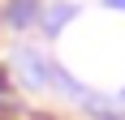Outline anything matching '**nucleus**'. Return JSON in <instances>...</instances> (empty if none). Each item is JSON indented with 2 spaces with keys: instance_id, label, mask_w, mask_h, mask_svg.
Wrapping results in <instances>:
<instances>
[{
  "instance_id": "obj_3",
  "label": "nucleus",
  "mask_w": 125,
  "mask_h": 120,
  "mask_svg": "<svg viewBox=\"0 0 125 120\" xmlns=\"http://www.w3.org/2000/svg\"><path fill=\"white\" fill-rule=\"evenodd\" d=\"M108 4H112V9H125V0H108Z\"/></svg>"
},
{
  "instance_id": "obj_2",
  "label": "nucleus",
  "mask_w": 125,
  "mask_h": 120,
  "mask_svg": "<svg viewBox=\"0 0 125 120\" xmlns=\"http://www.w3.org/2000/svg\"><path fill=\"white\" fill-rule=\"evenodd\" d=\"M65 17H73V4H56V9L48 13V34H56V30H61Z\"/></svg>"
},
{
  "instance_id": "obj_1",
  "label": "nucleus",
  "mask_w": 125,
  "mask_h": 120,
  "mask_svg": "<svg viewBox=\"0 0 125 120\" xmlns=\"http://www.w3.org/2000/svg\"><path fill=\"white\" fill-rule=\"evenodd\" d=\"M35 17H39V0H17L9 9V22L17 26V30H26V26H35Z\"/></svg>"
}]
</instances>
